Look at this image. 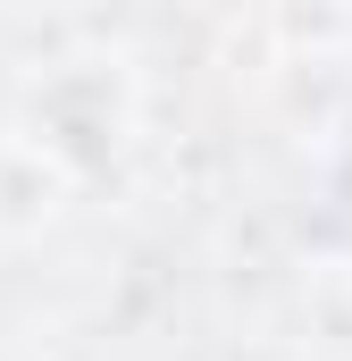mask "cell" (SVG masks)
<instances>
[{
	"label": "cell",
	"mask_w": 352,
	"mask_h": 361,
	"mask_svg": "<svg viewBox=\"0 0 352 361\" xmlns=\"http://www.w3.org/2000/svg\"><path fill=\"white\" fill-rule=\"evenodd\" d=\"M126 135H134V85H126L109 59H68V68H51L42 85L25 92V126H17V143H25L42 169H59L68 185L101 177V169L126 152Z\"/></svg>",
	"instance_id": "1"
},
{
	"label": "cell",
	"mask_w": 352,
	"mask_h": 361,
	"mask_svg": "<svg viewBox=\"0 0 352 361\" xmlns=\"http://www.w3.org/2000/svg\"><path fill=\"white\" fill-rule=\"evenodd\" d=\"M319 244H327L336 261H352V160H336V177L319 193Z\"/></svg>",
	"instance_id": "2"
}]
</instances>
